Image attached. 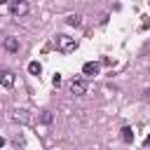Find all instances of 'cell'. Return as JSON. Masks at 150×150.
<instances>
[{"label":"cell","instance_id":"obj_1","mask_svg":"<svg viewBox=\"0 0 150 150\" xmlns=\"http://www.w3.org/2000/svg\"><path fill=\"white\" fill-rule=\"evenodd\" d=\"M54 45H56V49L63 52V54H70V52L77 49V40L70 38V35H66V33H59V35L54 38Z\"/></svg>","mask_w":150,"mask_h":150},{"label":"cell","instance_id":"obj_2","mask_svg":"<svg viewBox=\"0 0 150 150\" xmlns=\"http://www.w3.org/2000/svg\"><path fill=\"white\" fill-rule=\"evenodd\" d=\"M30 12V5L26 2V0H12L9 2V14L14 16V19H21V16H26Z\"/></svg>","mask_w":150,"mask_h":150},{"label":"cell","instance_id":"obj_3","mask_svg":"<svg viewBox=\"0 0 150 150\" xmlns=\"http://www.w3.org/2000/svg\"><path fill=\"white\" fill-rule=\"evenodd\" d=\"M68 87H70V94H75V96H84L87 89H89V84H87L84 77H73Z\"/></svg>","mask_w":150,"mask_h":150},{"label":"cell","instance_id":"obj_4","mask_svg":"<svg viewBox=\"0 0 150 150\" xmlns=\"http://www.w3.org/2000/svg\"><path fill=\"white\" fill-rule=\"evenodd\" d=\"M2 47H5L9 54H16V52H19V38H12V35L2 38Z\"/></svg>","mask_w":150,"mask_h":150},{"label":"cell","instance_id":"obj_5","mask_svg":"<svg viewBox=\"0 0 150 150\" xmlns=\"http://www.w3.org/2000/svg\"><path fill=\"white\" fill-rule=\"evenodd\" d=\"M98 70H101V63H98V61H87V63L82 66V73H84L87 77H94V75H98Z\"/></svg>","mask_w":150,"mask_h":150},{"label":"cell","instance_id":"obj_6","mask_svg":"<svg viewBox=\"0 0 150 150\" xmlns=\"http://www.w3.org/2000/svg\"><path fill=\"white\" fill-rule=\"evenodd\" d=\"M12 120H14V122H19V124H28L30 115H28V110H26V108H16V110L12 112Z\"/></svg>","mask_w":150,"mask_h":150},{"label":"cell","instance_id":"obj_7","mask_svg":"<svg viewBox=\"0 0 150 150\" xmlns=\"http://www.w3.org/2000/svg\"><path fill=\"white\" fill-rule=\"evenodd\" d=\"M0 84H2L5 89H12V87H14V73H12V70H5V73L0 75Z\"/></svg>","mask_w":150,"mask_h":150},{"label":"cell","instance_id":"obj_8","mask_svg":"<svg viewBox=\"0 0 150 150\" xmlns=\"http://www.w3.org/2000/svg\"><path fill=\"white\" fill-rule=\"evenodd\" d=\"M38 122H40V124H52V122H54V115H52L49 110H42V112L38 115Z\"/></svg>","mask_w":150,"mask_h":150},{"label":"cell","instance_id":"obj_9","mask_svg":"<svg viewBox=\"0 0 150 150\" xmlns=\"http://www.w3.org/2000/svg\"><path fill=\"white\" fill-rule=\"evenodd\" d=\"M120 138H122L124 143H131V141H134V129H131V127H122V134H120Z\"/></svg>","mask_w":150,"mask_h":150},{"label":"cell","instance_id":"obj_10","mask_svg":"<svg viewBox=\"0 0 150 150\" xmlns=\"http://www.w3.org/2000/svg\"><path fill=\"white\" fill-rule=\"evenodd\" d=\"M28 73H30V75H35V77H38V75H40V73H42V66H40V63H38V61H30V63H28Z\"/></svg>","mask_w":150,"mask_h":150},{"label":"cell","instance_id":"obj_11","mask_svg":"<svg viewBox=\"0 0 150 150\" xmlns=\"http://www.w3.org/2000/svg\"><path fill=\"white\" fill-rule=\"evenodd\" d=\"M66 23H68V26H80L82 19H80V14H70V16L66 19Z\"/></svg>","mask_w":150,"mask_h":150},{"label":"cell","instance_id":"obj_12","mask_svg":"<svg viewBox=\"0 0 150 150\" xmlns=\"http://www.w3.org/2000/svg\"><path fill=\"white\" fill-rule=\"evenodd\" d=\"M52 84H54V87H61V75H59V73L52 77Z\"/></svg>","mask_w":150,"mask_h":150},{"label":"cell","instance_id":"obj_13","mask_svg":"<svg viewBox=\"0 0 150 150\" xmlns=\"http://www.w3.org/2000/svg\"><path fill=\"white\" fill-rule=\"evenodd\" d=\"M143 145H145V148H150V134L145 136V141H143Z\"/></svg>","mask_w":150,"mask_h":150},{"label":"cell","instance_id":"obj_14","mask_svg":"<svg viewBox=\"0 0 150 150\" xmlns=\"http://www.w3.org/2000/svg\"><path fill=\"white\" fill-rule=\"evenodd\" d=\"M145 101H150V89H145Z\"/></svg>","mask_w":150,"mask_h":150},{"label":"cell","instance_id":"obj_15","mask_svg":"<svg viewBox=\"0 0 150 150\" xmlns=\"http://www.w3.org/2000/svg\"><path fill=\"white\" fill-rule=\"evenodd\" d=\"M5 2H7V0H0V5H5Z\"/></svg>","mask_w":150,"mask_h":150}]
</instances>
